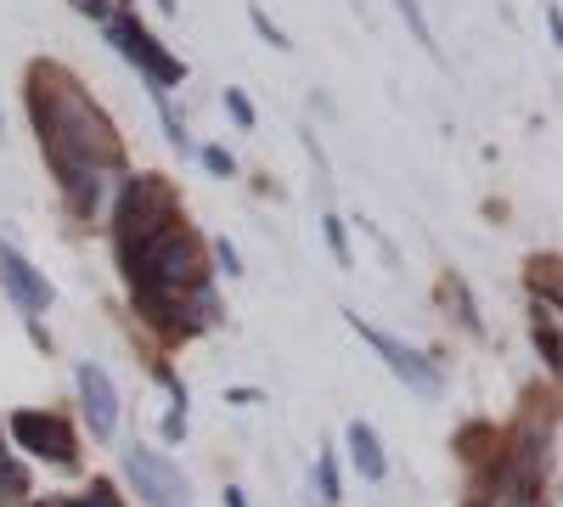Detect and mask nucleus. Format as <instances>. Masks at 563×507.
<instances>
[{"mask_svg":"<svg viewBox=\"0 0 563 507\" xmlns=\"http://www.w3.org/2000/svg\"><path fill=\"white\" fill-rule=\"evenodd\" d=\"M23 97H29L40 153L57 175L63 209L74 220H97L108 192L124 180V135H119V124L79 85V74L63 68V63H34Z\"/></svg>","mask_w":563,"mask_h":507,"instance_id":"obj_1","label":"nucleus"},{"mask_svg":"<svg viewBox=\"0 0 563 507\" xmlns=\"http://www.w3.org/2000/svg\"><path fill=\"white\" fill-rule=\"evenodd\" d=\"M225 507H249V502H243V491H238V485H225Z\"/></svg>","mask_w":563,"mask_h":507,"instance_id":"obj_25","label":"nucleus"},{"mask_svg":"<svg viewBox=\"0 0 563 507\" xmlns=\"http://www.w3.org/2000/svg\"><path fill=\"white\" fill-rule=\"evenodd\" d=\"M23 507H124V496H119V485L113 480H90L85 491H74V496H40V502H23Z\"/></svg>","mask_w":563,"mask_h":507,"instance_id":"obj_11","label":"nucleus"},{"mask_svg":"<svg viewBox=\"0 0 563 507\" xmlns=\"http://www.w3.org/2000/svg\"><path fill=\"white\" fill-rule=\"evenodd\" d=\"M214 265H220V271H225V276H243V260H238V249H231V243H225V238H220V243H214Z\"/></svg>","mask_w":563,"mask_h":507,"instance_id":"obj_22","label":"nucleus"},{"mask_svg":"<svg viewBox=\"0 0 563 507\" xmlns=\"http://www.w3.org/2000/svg\"><path fill=\"white\" fill-rule=\"evenodd\" d=\"M440 294H445V299H456V321H462V328H467V333H479V316H474V305H467V288L456 283V276H445Z\"/></svg>","mask_w":563,"mask_h":507,"instance_id":"obj_16","label":"nucleus"},{"mask_svg":"<svg viewBox=\"0 0 563 507\" xmlns=\"http://www.w3.org/2000/svg\"><path fill=\"white\" fill-rule=\"evenodd\" d=\"M395 7H400V18L411 23L417 45H429V52H434V29H429V18H422V7H417V0H395Z\"/></svg>","mask_w":563,"mask_h":507,"instance_id":"obj_17","label":"nucleus"},{"mask_svg":"<svg viewBox=\"0 0 563 507\" xmlns=\"http://www.w3.org/2000/svg\"><path fill=\"white\" fill-rule=\"evenodd\" d=\"M74 389H79V411H85L90 440H113V429H119V389H113V378L102 373L97 361H79L74 366Z\"/></svg>","mask_w":563,"mask_h":507,"instance_id":"obj_7","label":"nucleus"},{"mask_svg":"<svg viewBox=\"0 0 563 507\" xmlns=\"http://www.w3.org/2000/svg\"><path fill=\"white\" fill-rule=\"evenodd\" d=\"M203 169H209V175H220V180H225V175H238V158H231V153H225V147H203Z\"/></svg>","mask_w":563,"mask_h":507,"instance_id":"obj_20","label":"nucleus"},{"mask_svg":"<svg viewBox=\"0 0 563 507\" xmlns=\"http://www.w3.org/2000/svg\"><path fill=\"white\" fill-rule=\"evenodd\" d=\"M249 23H254V29H260V34H265V40L276 45V52H288V34H282V29H276V23H271V18H265L260 7H249Z\"/></svg>","mask_w":563,"mask_h":507,"instance_id":"obj_21","label":"nucleus"},{"mask_svg":"<svg viewBox=\"0 0 563 507\" xmlns=\"http://www.w3.org/2000/svg\"><path fill=\"white\" fill-rule=\"evenodd\" d=\"M0 288L12 294V305L34 321V316H45L52 310V299H57V288L45 283V271L34 265V260H23L12 243H0Z\"/></svg>","mask_w":563,"mask_h":507,"instance_id":"obj_8","label":"nucleus"},{"mask_svg":"<svg viewBox=\"0 0 563 507\" xmlns=\"http://www.w3.org/2000/svg\"><path fill=\"white\" fill-rule=\"evenodd\" d=\"M124 480L135 485V496L147 502V507H192L186 474L169 463V456L147 451V445H130V451H124Z\"/></svg>","mask_w":563,"mask_h":507,"instance_id":"obj_6","label":"nucleus"},{"mask_svg":"<svg viewBox=\"0 0 563 507\" xmlns=\"http://www.w3.org/2000/svg\"><path fill=\"white\" fill-rule=\"evenodd\" d=\"M12 429V445L40 456V463H57V469H79V434L63 411H40V406H23L7 418Z\"/></svg>","mask_w":563,"mask_h":507,"instance_id":"obj_4","label":"nucleus"},{"mask_svg":"<svg viewBox=\"0 0 563 507\" xmlns=\"http://www.w3.org/2000/svg\"><path fill=\"white\" fill-rule=\"evenodd\" d=\"M180 220V192L169 175H124L119 203H113V254H135L147 238H158L164 225Z\"/></svg>","mask_w":563,"mask_h":507,"instance_id":"obj_2","label":"nucleus"},{"mask_svg":"<svg viewBox=\"0 0 563 507\" xmlns=\"http://www.w3.org/2000/svg\"><path fill=\"white\" fill-rule=\"evenodd\" d=\"M536 350L547 361V373H558V310L552 305H536Z\"/></svg>","mask_w":563,"mask_h":507,"instance_id":"obj_13","label":"nucleus"},{"mask_svg":"<svg viewBox=\"0 0 563 507\" xmlns=\"http://www.w3.org/2000/svg\"><path fill=\"white\" fill-rule=\"evenodd\" d=\"M485 507H541V502H501V496H485Z\"/></svg>","mask_w":563,"mask_h":507,"instance_id":"obj_24","label":"nucleus"},{"mask_svg":"<svg viewBox=\"0 0 563 507\" xmlns=\"http://www.w3.org/2000/svg\"><path fill=\"white\" fill-rule=\"evenodd\" d=\"M158 384H164V389H169V400H175V406H169V418H164V440H169V445H180V440H186V384L169 373V366H158Z\"/></svg>","mask_w":563,"mask_h":507,"instance_id":"obj_12","label":"nucleus"},{"mask_svg":"<svg viewBox=\"0 0 563 507\" xmlns=\"http://www.w3.org/2000/svg\"><path fill=\"white\" fill-rule=\"evenodd\" d=\"M316 491H321L327 507L344 502V480H339V456H333V451H321V456H316Z\"/></svg>","mask_w":563,"mask_h":507,"instance_id":"obj_14","label":"nucleus"},{"mask_svg":"<svg viewBox=\"0 0 563 507\" xmlns=\"http://www.w3.org/2000/svg\"><path fill=\"white\" fill-rule=\"evenodd\" d=\"M350 328L384 355V366L411 389V395H422V400H440L445 395V378H440V361H429L422 350H411V344H400V339H389L384 328H372V321H361V316H350Z\"/></svg>","mask_w":563,"mask_h":507,"instance_id":"obj_5","label":"nucleus"},{"mask_svg":"<svg viewBox=\"0 0 563 507\" xmlns=\"http://www.w3.org/2000/svg\"><path fill=\"white\" fill-rule=\"evenodd\" d=\"M225 113L238 119V130H254V102L243 97V90H225Z\"/></svg>","mask_w":563,"mask_h":507,"instance_id":"obj_19","label":"nucleus"},{"mask_svg":"<svg viewBox=\"0 0 563 507\" xmlns=\"http://www.w3.org/2000/svg\"><path fill=\"white\" fill-rule=\"evenodd\" d=\"M321 225H327V249H333V260H339V265H350V238H344V220H339V214H327Z\"/></svg>","mask_w":563,"mask_h":507,"instance_id":"obj_18","label":"nucleus"},{"mask_svg":"<svg viewBox=\"0 0 563 507\" xmlns=\"http://www.w3.org/2000/svg\"><path fill=\"white\" fill-rule=\"evenodd\" d=\"M34 496V474H29V463L18 451H7L0 445V507H23Z\"/></svg>","mask_w":563,"mask_h":507,"instance_id":"obj_10","label":"nucleus"},{"mask_svg":"<svg viewBox=\"0 0 563 507\" xmlns=\"http://www.w3.org/2000/svg\"><path fill=\"white\" fill-rule=\"evenodd\" d=\"M108 40L119 45V57L124 63H135L141 68V79H147L158 97H169V90L186 79V63L169 52V45H158L153 34H147V23H141L135 12H119V18H108Z\"/></svg>","mask_w":563,"mask_h":507,"instance_id":"obj_3","label":"nucleus"},{"mask_svg":"<svg viewBox=\"0 0 563 507\" xmlns=\"http://www.w3.org/2000/svg\"><path fill=\"white\" fill-rule=\"evenodd\" d=\"M530 288L547 294V305L558 310V254H536L530 260Z\"/></svg>","mask_w":563,"mask_h":507,"instance_id":"obj_15","label":"nucleus"},{"mask_svg":"<svg viewBox=\"0 0 563 507\" xmlns=\"http://www.w3.org/2000/svg\"><path fill=\"white\" fill-rule=\"evenodd\" d=\"M74 7H79L85 18H108V7H113V0H74Z\"/></svg>","mask_w":563,"mask_h":507,"instance_id":"obj_23","label":"nucleus"},{"mask_svg":"<svg viewBox=\"0 0 563 507\" xmlns=\"http://www.w3.org/2000/svg\"><path fill=\"white\" fill-rule=\"evenodd\" d=\"M344 445H350V463H355V474L366 480V485H378L384 474H389V456H384V440H378V429L372 423H350L344 429Z\"/></svg>","mask_w":563,"mask_h":507,"instance_id":"obj_9","label":"nucleus"}]
</instances>
